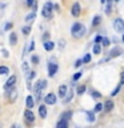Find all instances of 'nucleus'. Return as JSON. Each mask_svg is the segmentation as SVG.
Instances as JSON below:
<instances>
[{
    "instance_id": "f257e3e1",
    "label": "nucleus",
    "mask_w": 124,
    "mask_h": 128,
    "mask_svg": "<svg viewBox=\"0 0 124 128\" xmlns=\"http://www.w3.org/2000/svg\"><path fill=\"white\" fill-rule=\"evenodd\" d=\"M86 32H87V30H86V27H84L82 23H75L74 26H72V28H71V34H72V36H74L75 39L83 38V36L86 35Z\"/></svg>"
},
{
    "instance_id": "f03ea898",
    "label": "nucleus",
    "mask_w": 124,
    "mask_h": 128,
    "mask_svg": "<svg viewBox=\"0 0 124 128\" xmlns=\"http://www.w3.org/2000/svg\"><path fill=\"white\" fill-rule=\"evenodd\" d=\"M46 84L47 82L46 80H39L38 83L35 84V95H36V102H39L40 99H42V94H43V90L46 88Z\"/></svg>"
},
{
    "instance_id": "7ed1b4c3",
    "label": "nucleus",
    "mask_w": 124,
    "mask_h": 128,
    "mask_svg": "<svg viewBox=\"0 0 124 128\" xmlns=\"http://www.w3.org/2000/svg\"><path fill=\"white\" fill-rule=\"evenodd\" d=\"M52 10H54V7H52V3H51V2H48V3L44 4L43 11H42V14H43L44 18L51 19V18H52Z\"/></svg>"
},
{
    "instance_id": "20e7f679",
    "label": "nucleus",
    "mask_w": 124,
    "mask_h": 128,
    "mask_svg": "<svg viewBox=\"0 0 124 128\" xmlns=\"http://www.w3.org/2000/svg\"><path fill=\"white\" fill-rule=\"evenodd\" d=\"M15 84H16V75H12L11 78H10V79L7 80L6 86H4V90H6L7 92H11L12 90H14Z\"/></svg>"
},
{
    "instance_id": "39448f33",
    "label": "nucleus",
    "mask_w": 124,
    "mask_h": 128,
    "mask_svg": "<svg viewBox=\"0 0 124 128\" xmlns=\"http://www.w3.org/2000/svg\"><path fill=\"white\" fill-rule=\"evenodd\" d=\"M114 28L116 32H124V20L123 19H116L114 22Z\"/></svg>"
},
{
    "instance_id": "423d86ee",
    "label": "nucleus",
    "mask_w": 124,
    "mask_h": 128,
    "mask_svg": "<svg viewBox=\"0 0 124 128\" xmlns=\"http://www.w3.org/2000/svg\"><path fill=\"white\" fill-rule=\"evenodd\" d=\"M24 119H26L28 123H34L35 122V115L31 112V110H27V111H24Z\"/></svg>"
},
{
    "instance_id": "0eeeda50",
    "label": "nucleus",
    "mask_w": 124,
    "mask_h": 128,
    "mask_svg": "<svg viewBox=\"0 0 124 128\" xmlns=\"http://www.w3.org/2000/svg\"><path fill=\"white\" fill-rule=\"evenodd\" d=\"M44 102H46V104H55L56 103V95L55 94H48L46 98H44Z\"/></svg>"
},
{
    "instance_id": "6e6552de",
    "label": "nucleus",
    "mask_w": 124,
    "mask_h": 128,
    "mask_svg": "<svg viewBox=\"0 0 124 128\" xmlns=\"http://www.w3.org/2000/svg\"><path fill=\"white\" fill-rule=\"evenodd\" d=\"M56 71H58V64H55V63L48 64V75H50L51 78L56 74Z\"/></svg>"
},
{
    "instance_id": "1a4fd4ad",
    "label": "nucleus",
    "mask_w": 124,
    "mask_h": 128,
    "mask_svg": "<svg viewBox=\"0 0 124 128\" xmlns=\"http://www.w3.org/2000/svg\"><path fill=\"white\" fill-rule=\"evenodd\" d=\"M71 14H72V16H75V18L80 15V4L79 3H74V6L71 8Z\"/></svg>"
},
{
    "instance_id": "9d476101",
    "label": "nucleus",
    "mask_w": 124,
    "mask_h": 128,
    "mask_svg": "<svg viewBox=\"0 0 124 128\" xmlns=\"http://www.w3.org/2000/svg\"><path fill=\"white\" fill-rule=\"evenodd\" d=\"M114 102L112 100H107L106 102V104H104V110H106L107 112H110V111H112V108H114Z\"/></svg>"
},
{
    "instance_id": "9b49d317",
    "label": "nucleus",
    "mask_w": 124,
    "mask_h": 128,
    "mask_svg": "<svg viewBox=\"0 0 124 128\" xmlns=\"http://www.w3.org/2000/svg\"><path fill=\"white\" fill-rule=\"evenodd\" d=\"M120 54H122V50H120L119 47H115L114 50L110 52V58H115V56H119Z\"/></svg>"
},
{
    "instance_id": "f8f14e48",
    "label": "nucleus",
    "mask_w": 124,
    "mask_h": 128,
    "mask_svg": "<svg viewBox=\"0 0 124 128\" xmlns=\"http://www.w3.org/2000/svg\"><path fill=\"white\" fill-rule=\"evenodd\" d=\"M67 91H68L67 86H60V88H59V96H60V98H64L66 94H67Z\"/></svg>"
},
{
    "instance_id": "ddd939ff",
    "label": "nucleus",
    "mask_w": 124,
    "mask_h": 128,
    "mask_svg": "<svg viewBox=\"0 0 124 128\" xmlns=\"http://www.w3.org/2000/svg\"><path fill=\"white\" fill-rule=\"evenodd\" d=\"M43 46H44V50H47V51H52L55 48V44L52 43V42H46Z\"/></svg>"
},
{
    "instance_id": "4468645a",
    "label": "nucleus",
    "mask_w": 124,
    "mask_h": 128,
    "mask_svg": "<svg viewBox=\"0 0 124 128\" xmlns=\"http://www.w3.org/2000/svg\"><path fill=\"white\" fill-rule=\"evenodd\" d=\"M56 127H58V128H66V127H68V120L62 119L58 124H56Z\"/></svg>"
},
{
    "instance_id": "2eb2a0df",
    "label": "nucleus",
    "mask_w": 124,
    "mask_h": 128,
    "mask_svg": "<svg viewBox=\"0 0 124 128\" xmlns=\"http://www.w3.org/2000/svg\"><path fill=\"white\" fill-rule=\"evenodd\" d=\"M39 115L42 116V118H46V116H47V107L40 106L39 107Z\"/></svg>"
},
{
    "instance_id": "dca6fc26",
    "label": "nucleus",
    "mask_w": 124,
    "mask_h": 128,
    "mask_svg": "<svg viewBox=\"0 0 124 128\" xmlns=\"http://www.w3.org/2000/svg\"><path fill=\"white\" fill-rule=\"evenodd\" d=\"M16 42H18V36H16L15 32H12L11 36H10V44H12V46H15Z\"/></svg>"
},
{
    "instance_id": "f3484780",
    "label": "nucleus",
    "mask_w": 124,
    "mask_h": 128,
    "mask_svg": "<svg viewBox=\"0 0 124 128\" xmlns=\"http://www.w3.org/2000/svg\"><path fill=\"white\" fill-rule=\"evenodd\" d=\"M16 98H18V92H16V90H12L11 94H10V102L14 103L15 100H16Z\"/></svg>"
},
{
    "instance_id": "a211bd4d",
    "label": "nucleus",
    "mask_w": 124,
    "mask_h": 128,
    "mask_svg": "<svg viewBox=\"0 0 124 128\" xmlns=\"http://www.w3.org/2000/svg\"><path fill=\"white\" fill-rule=\"evenodd\" d=\"M35 18H36V12L34 11V12H31L30 15H27V16H26V22L31 23V22H32V20H34Z\"/></svg>"
},
{
    "instance_id": "6ab92c4d",
    "label": "nucleus",
    "mask_w": 124,
    "mask_h": 128,
    "mask_svg": "<svg viewBox=\"0 0 124 128\" xmlns=\"http://www.w3.org/2000/svg\"><path fill=\"white\" fill-rule=\"evenodd\" d=\"M100 52H102V46H100V43H96L94 46V54L100 55Z\"/></svg>"
},
{
    "instance_id": "aec40b11",
    "label": "nucleus",
    "mask_w": 124,
    "mask_h": 128,
    "mask_svg": "<svg viewBox=\"0 0 124 128\" xmlns=\"http://www.w3.org/2000/svg\"><path fill=\"white\" fill-rule=\"evenodd\" d=\"M72 116V111H66L62 114V119H66V120H70Z\"/></svg>"
},
{
    "instance_id": "412c9836",
    "label": "nucleus",
    "mask_w": 124,
    "mask_h": 128,
    "mask_svg": "<svg viewBox=\"0 0 124 128\" xmlns=\"http://www.w3.org/2000/svg\"><path fill=\"white\" fill-rule=\"evenodd\" d=\"M26 103H27V107H28V108H32V107H34V99H32V96H27Z\"/></svg>"
},
{
    "instance_id": "4be33fe9",
    "label": "nucleus",
    "mask_w": 124,
    "mask_h": 128,
    "mask_svg": "<svg viewBox=\"0 0 124 128\" xmlns=\"http://www.w3.org/2000/svg\"><path fill=\"white\" fill-rule=\"evenodd\" d=\"M72 95H74V92H72V88H71V90L68 91V95H67L68 98H64V100H63V102L66 103V104H67L68 102H71V99H72Z\"/></svg>"
},
{
    "instance_id": "5701e85b",
    "label": "nucleus",
    "mask_w": 124,
    "mask_h": 128,
    "mask_svg": "<svg viewBox=\"0 0 124 128\" xmlns=\"http://www.w3.org/2000/svg\"><path fill=\"white\" fill-rule=\"evenodd\" d=\"M104 110V104H102V103H98L95 106V112H102Z\"/></svg>"
},
{
    "instance_id": "b1692460",
    "label": "nucleus",
    "mask_w": 124,
    "mask_h": 128,
    "mask_svg": "<svg viewBox=\"0 0 124 128\" xmlns=\"http://www.w3.org/2000/svg\"><path fill=\"white\" fill-rule=\"evenodd\" d=\"M8 72H10L8 67H6V66H2V67H0V75H7Z\"/></svg>"
},
{
    "instance_id": "393cba45",
    "label": "nucleus",
    "mask_w": 124,
    "mask_h": 128,
    "mask_svg": "<svg viewBox=\"0 0 124 128\" xmlns=\"http://www.w3.org/2000/svg\"><path fill=\"white\" fill-rule=\"evenodd\" d=\"M87 116H88V122H90V123H94V122H95V115H94V112H88Z\"/></svg>"
},
{
    "instance_id": "a878e982",
    "label": "nucleus",
    "mask_w": 124,
    "mask_h": 128,
    "mask_svg": "<svg viewBox=\"0 0 124 128\" xmlns=\"http://www.w3.org/2000/svg\"><path fill=\"white\" fill-rule=\"evenodd\" d=\"M100 22H102V19H100V16H95L94 18V22H92V24L96 27V26H99L100 24Z\"/></svg>"
},
{
    "instance_id": "bb28decb",
    "label": "nucleus",
    "mask_w": 124,
    "mask_h": 128,
    "mask_svg": "<svg viewBox=\"0 0 124 128\" xmlns=\"http://www.w3.org/2000/svg\"><path fill=\"white\" fill-rule=\"evenodd\" d=\"M23 71H24V74H26V75L30 74V68H28V64L27 63H23Z\"/></svg>"
},
{
    "instance_id": "cd10ccee",
    "label": "nucleus",
    "mask_w": 124,
    "mask_h": 128,
    "mask_svg": "<svg viewBox=\"0 0 124 128\" xmlns=\"http://www.w3.org/2000/svg\"><path fill=\"white\" fill-rule=\"evenodd\" d=\"M111 8H112V6H111V0H108V4H107V8H106V14H107V15L111 14Z\"/></svg>"
},
{
    "instance_id": "c85d7f7f",
    "label": "nucleus",
    "mask_w": 124,
    "mask_h": 128,
    "mask_svg": "<svg viewBox=\"0 0 124 128\" xmlns=\"http://www.w3.org/2000/svg\"><path fill=\"white\" fill-rule=\"evenodd\" d=\"M22 32L24 35H30V32H31V27H24L23 30H22Z\"/></svg>"
},
{
    "instance_id": "c756f323",
    "label": "nucleus",
    "mask_w": 124,
    "mask_h": 128,
    "mask_svg": "<svg viewBox=\"0 0 124 128\" xmlns=\"http://www.w3.org/2000/svg\"><path fill=\"white\" fill-rule=\"evenodd\" d=\"M84 91H86V86H79L78 87V94H84Z\"/></svg>"
},
{
    "instance_id": "7c9ffc66",
    "label": "nucleus",
    "mask_w": 124,
    "mask_h": 128,
    "mask_svg": "<svg viewBox=\"0 0 124 128\" xmlns=\"http://www.w3.org/2000/svg\"><path fill=\"white\" fill-rule=\"evenodd\" d=\"M83 60H84V63H90V62H91V55H90V54H87L86 56H84V59H83Z\"/></svg>"
},
{
    "instance_id": "2f4dec72",
    "label": "nucleus",
    "mask_w": 124,
    "mask_h": 128,
    "mask_svg": "<svg viewBox=\"0 0 124 128\" xmlns=\"http://www.w3.org/2000/svg\"><path fill=\"white\" fill-rule=\"evenodd\" d=\"M102 43H103V46H104V47H108V46H110V40H108L107 38H104Z\"/></svg>"
},
{
    "instance_id": "473e14b6",
    "label": "nucleus",
    "mask_w": 124,
    "mask_h": 128,
    "mask_svg": "<svg viewBox=\"0 0 124 128\" xmlns=\"http://www.w3.org/2000/svg\"><path fill=\"white\" fill-rule=\"evenodd\" d=\"M92 96H94L95 99H98V98H102V95H100L99 92H96V91H94V92H92Z\"/></svg>"
},
{
    "instance_id": "72a5a7b5",
    "label": "nucleus",
    "mask_w": 124,
    "mask_h": 128,
    "mask_svg": "<svg viewBox=\"0 0 124 128\" xmlns=\"http://www.w3.org/2000/svg\"><path fill=\"white\" fill-rule=\"evenodd\" d=\"M103 39H104V38H102L100 35H99V36H96V39H95V43H102V42H103Z\"/></svg>"
},
{
    "instance_id": "f704fd0d",
    "label": "nucleus",
    "mask_w": 124,
    "mask_h": 128,
    "mask_svg": "<svg viewBox=\"0 0 124 128\" xmlns=\"http://www.w3.org/2000/svg\"><path fill=\"white\" fill-rule=\"evenodd\" d=\"M32 63H34V64L39 63V58H38V56H32Z\"/></svg>"
},
{
    "instance_id": "c9c22d12",
    "label": "nucleus",
    "mask_w": 124,
    "mask_h": 128,
    "mask_svg": "<svg viewBox=\"0 0 124 128\" xmlns=\"http://www.w3.org/2000/svg\"><path fill=\"white\" fill-rule=\"evenodd\" d=\"M122 86H123V84L120 83V86H118V88H116V90H115L114 92H112V96H115L116 94H118V92H119V90H120V87H122Z\"/></svg>"
},
{
    "instance_id": "e433bc0d",
    "label": "nucleus",
    "mask_w": 124,
    "mask_h": 128,
    "mask_svg": "<svg viewBox=\"0 0 124 128\" xmlns=\"http://www.w3.org/2000/svg\"><path fill=\"white\" fill-rule=\"evenodd\" d=\"M80 78H82V74H80V72H78V74L74 75V80H78V79H80Z\"/></svg>"
},
{
    "instance_id": "4c0bfd02",
    "label": "nucleus",
    "mask_w": 124,
    "mask_h": 128,
    "mask_svg": "<svg viewBox=\"0 0 124 128\" xmlns=\"http://www.w3.org/2000/svg\"><path fill=\"white\" fill-rule=\"evenodd\" d=\"M34 3H35V0H27V6L28 7H32V6H34Z\"/></svg>"
},
{
    "instance_id": "58836bf2",
    "label": "nucleus",
    "mask_w": 124,
    "mask_h": 128,
    "mask_svg": "<svg viewBox=\"0 0 124 128\" xmlns=\"http://www.w3.org/2000/svg\"><path fill=\"white\" fill-rule=\"evenodd\" d=\"M84 62V60H78V62H76L75 63V67H80V66H82V63Z\"/></svg>"
},
{
    "instance_id": "ea45409f",
    "label": "nucleus",
    "mask_w": 124,
    "mask_h": 128,
    "mask_svg": "<svg viewBox=\"0 0 124 128\" xmlns=\"http://www.w3.org/2000/svg\"><path fill=\"white\" fill-rule=\"evenodd\" d=\"M11 27H12V24H11V23H8L7 26H6V30H11Z\"/></svg>"
},
{
    "instance_id": "a19ab883",
    "label": "nucleus",
    "mask_w": 124,
    "mask_h": 128,
    "mask_svg": "<svg viewBox=\"0 0 124 128\" xmlns=\"http://www.w3.org/2000/svg\"><path fill=\"white\" fill-rule=\"evenodd\" d=\"M122 84H124V71L122 72V82H120Z\"/></svg>"
},
{
    "instance_id": "79ce46f5",
    "label": "nucleus",
    "mask_w": 124,
    "mask_h": 128,
    "mask_svg": "<svg viewBox=\"0 0 124 128\" xmlns=\"http://www.w3.org/2000/svg\"><path fill=\"white\" fill-rule=\"evenodd\" d=\"M3 55H4V56H6V58H8V52H7L6 50H3Z\"/></svg>"
},
{
    "instance_id": "37998d69",
    "label": "nucleus",
    "mask_w": 124,
    "mask_h": 128,
    "mask_svg": "<svg viewBox=\"0 0 124 128\" xmlns=\"http://www.w3.org/2000/svg\"><path fill=\"white\" fill-rule=\"evenodd\" d=\"M34 50V42H31V46H30V51Z\"/></svg>"
},
{
    "instance_id": "c03bdc74",
    "label": "nucleus",
    "mask_w": 124,
    "mask_h": 128,
    "mask_svg": "<svg viewBox=\"0 0 124 128\" xmlns=\"http://www.w3.org/2000/svg\"><path fill=\"white\" fill-rule=\"evenodd\" d=\"M100 2H102V3H106V0H100Z\"/></svg>"
},
{
    "instance_id": "a18cd8bd",
    "label": "nucleus",
    "mask_w": 124,
    "mask_h": 128,
    "mask_svg": "<svg viewBox=\"0 0 124 128\" xmlns=\"http://www.w3.org/2000/svg\"><path fill=\"white\" fill-rule=\"evenodd\" d=\"M123 43H124V35H123Z\"/></svg>"
},
{
    "instance_id": "49530a36",
    "label": "nucleus",
    "mask_w": 124,
    "mask_h": 128,
    "mask_svg": "<svg viewBox=\"0 0 124 128\" xmlns=\"http://www.w3.org/2000/svg\"><path fill=\"white\" fill-rule=\"evenodd\" d=\"M116 2H119V0H116Z\"/></svg>"
}]
</instances>
